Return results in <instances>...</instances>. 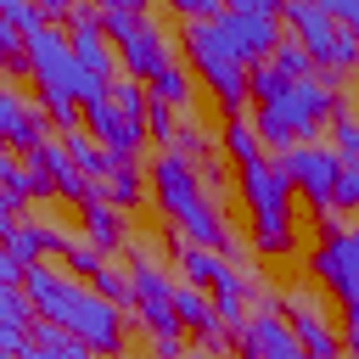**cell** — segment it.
<instances>
[{"mask_svg": "<svg viewBox=\"0 0 359 359\" xmlns=\"http://www.w3.org/2000/svg\"><path fill=\"white\" fill-rule=\"evenodd\" d=\"M280 314L292 320V331H297V342H303L309 359H342V342L325 325V309H320V297H309V286H292L280 297Z\"/></svg>", "mask_w": 359, "mask_h": 359, "instance_id": "7c38bea8", "label": "cell"}, {"mask_svg": "<svg viewBox=\"0 0 359 359\" xmlns=\"http://www.w3.org/2000/svg\"><path fill=\"white\" fill-rule=\"evenodd\" d=\"M309 269L331 297H342V309L359 303V224L325 219L320 224V247L309 252Z\"/></svg>", "mask_w": 359, "mask_h": 359, "instance_id": "8992f818", "label": "cell"}, {"mask_svg": "<svg viewBox=\"0 0 359 359\" xmlns=\"http://www.w3.org/2000/svg\"><path fill=\"white\" fill-rule=\"evenodd\" d=\"M280 168L292 174L297 196H309L320 213H331V202H337V174H342V157H337L331 146L303 140V146H292V151L280 157Z\"/></svg>", "mask_w": 359, "mask_h": 359, "instance_id": "ba28073f", "label": "cell"}, {"mask_svg": "<svg viewBox=\"0 0 359 359\" xmlns=\"http://www.w3.org/2000/svg\"><path fill=\"white\" fill-rule=\"evenodd\" d=\"M331 208L359 213V163H342V174H337V202H331Z\"/></svg>", "mask_w": 359, "mask_h": 359, "instance_id": "4316f807", "label": "cell"}, {"mask_svg": "<svg viewBox=\"0 0 359 359\" xmlns=\"http://www.w3.org/2000/svg\"><path fill=\"white\" fill-rule=\"evenodd\" d=\"M84 241H90L95 252H112V247L123 241V219H118L112 202H90V208H84Z\"/></svg>", "mask_w": 359, "mask_h": 359, "instance_id": "ac0fdd59", "label": "cell"}, {"mask_svg": "<svg viewBox=\"0 0 359 359\" xmlns=\"http://www.w3.org/2000/svg\"><path fill=\"white\" fill-rule=\"evenodd\" d=\"M0 135L11 151H34L45 135V107L39 101H22V90H0Z\"/></svg>", "mask_w": 359, "mask_h": 359, "instance_id": "5bb4252c", "label": "cell"}, {"mask_svg": "<svg viewBox=\"0 0 359 359\" xmlns=\"http://www.w3.org/2000/svg\"><path fill=\"white\" fill-rule=\"evenodd\" d=\"M269 67H275L280 79H292V84H297V79H314V73H320V67H314V56H309V50H303V45H297L292 34H286V39L275 45V56H269Z\"/></svg>", "mask_w": 359, "mask_h": 359, "instance_id": "44dd1931", "label": "cell"}, {"mask_svg": "<svg viewBox=\"0 0 359 359\" xmlns=\"http://www.w3.org/2000/svg\"><path fill=\"white\" fill-rule=\"evenodd\" d=\"M22 292H28V303L39 309V320L62 325L73 342H84V348H95V353H118V348H123V314H118V303H107L95 286H79V280H67L62 269L34 264V269L22 275Z\"/></svg>", "mask_w": 359, "mask_h": 359, "instance_id": "6da1fadb", "label": "cell"}, {"mask_svg": "<svg viewBox=\"0 0 359 359\" xmlns=\"http://www.w3.org/2000/svg\"><path fill=\"white\" fill-rule=\"evenodd\" d=\"M280 11H286V6H275V0H236V6H224V11L213 17V28H219L224 50H230L241 67H258V62H269L275 45L286 39V34H280V28H286Z\"/></svg>", "mask_w": 359, "mask_h": 359, "instance_id": "277c9868", "label": "cell"}, {"mask_svg": "<svg viewBox=\"0 0 359 359\" xmlns=\"http://www.w3.org/2000/svg\"><path fill=\"white\" fill-rule=\"evenodd\" d=\"M174 151H180V157H202V151H208V135H202L196 123H180V135H174Z\"/></svg>", "mask_w": 359, "mask_h": 359, "instance_id": "83f0119b", "label": "cell"}, {"mask_svg": "<svg viewBox=\"0 0 359 359\" xmlns=\"http://www.w3.org/2000/svg\"><path fill=\"white\" fill-rule=\"evenodd\" d=\"M90 135H95L118 163H135V157H140V135H146V123H135V118H123L112 101H101V107H90Z\"/></svg>", "mask_w": 359, "mask_h": 359, "instance_id": "9a60e30c", "label": "cell"}, {"mask_svg": "<svg viewBox=\"0 0 359 359\" xmlns=\"http://www.w3.org/2000/svg\"><path fill=\"white\" fill-rule=\"evenodd\" d=\"M286 90H292V79H280L269 62H258V67H252V101H258V107H275Z\"/></svg>", "mask_w": 359, "mask_h": 359, "instance_id": "484cf974", "label": "cell"}, {"mask_svg": "<svg viewBox=\"0 0 359 359\" xmlns=\"http://www.w3.org/2000/svg\"><path fill=\"white\" fill-rule=\"evenodd\" d=\"M118 56H123V79H135V84H157V79L174 67V50H168V39L151 28V17L118 45Z\"/></svg>", "mask_w": 359, "mask_h": 359, "instance_id": "4fadbf2b", "label": "cell"}, {"mask_svg": "<svg viewBox=\"0 0 359 359\" xmlns=\"http://www.w3.org/2000/svg\"><path fill=\"white\" fill-rule=\"evenodd\" d=\"M325 11H331V17H337V22H342L353 39H359V0H331Z\"/></svg>", "mask_w": 359, "mask_h": 359, "instance_id": "f1b7e54d", "label": "cell"}, {"mask_svg": "<svg viewBox=\"0 0 359 359\" xmlns=\"http://www.w3.org/2000/svg\"><path fill=\"white\" fill-rule=\"evenodd\" d=\"M331 151L342 163H359V112H353V101H342V112L331 123Z\"/></svg>", "mask_w": 359, "mask_h": 359, "instance_id": "7402d4cb", "label": "cell"}, {"mask_svg": "<svg viewBox=\"0 0 359 359\" xmlns=\"http://www.w3.org/2000/svg\"><path fill=\"white\" fill-rule=\"evenodd\" d=\"M135 314L151 337H180V314H174V297H180V280H168L151 258H140L135 269Z\"/></svg>", "mask_w": 359, "mask_h": 359, "instance_id": "30bf717a", "label": "cell"}, {"mask_svg": "<svg viewBox=\"0 0 359 359\" xmlns=\"http://www.w3.org/2000/svg\"><path fill=\"white\" fill-rule=\"evenodd\" d=\"M342 314H348V325H342V331H359V303H348Z\"/></svg>", "mask_w": 359, "mask_h": 359, "instance_id": "4dcf8cb0", "label": "cell"}, {"mask_svg": "<svg viewBox=\"0 0 359 359\" xmlns=\"http://www.w3.org/2000/svg\"><path fill=\"white\" fill-rule=\"evenodd\" d=\"M151 101H163V107H180V112H185V107H191V73H185V67H168V73L151 84Z\"/></svg>", "mask_w": 359, "mask_h": 359, "instance_id": "d4e9b609", "label": "cell"}, {"mask_svg": "<svg viewBox=\"0 0 359 359\" xmlns=\"http://www.w3.org/2000/svg\"><path fill=\"white\" fill-rule=\"evenodd\" d=\"M174 264H180L185 286H213V280L230 269L224 252H213V247H191V241H174Z\"/></svg>", "mask_w": 359, "mask_h": 359, "instance_id": "2e32d148", "label": "cell"}, {"mask_svg": "<svg viewBox=\"0 0 359 359\" xmlns=\"http://www.w3.org/2000/svg\"><path fill=\"white\" fill-rule=\"evenodd\" d=\"M67 45H73V56H79V67H84L90 79H101V84H118V67H123V56L112 50V39H107V28H101V11H90V6H73V11H67Z\"/></svg>", "mask_w": 359, "mask_h": 359, "instance_id": "9c48e42d", "label": "cell"}, {"mask_svg": "<svg viewBox=\"0 0 359 359\" xmlns=\"http://www.w3.org/2000/svg\"><path fill=\"white\" fill-rule=\"evenodd\" d=\"M280 22H286V28H292V39L314 56V67H320V73H348V67L359 62V39H353V34H348L325 6H303V0H297V6H286V11H280Z\"/></svg>", "mask_w": 359, "mask_h": 359, "instance_id": "5b68a950", "label": "cell"}, {"mask_svg": "<svg viewBox=\"0 0 359 359\" xmlns=\"http://www.w3.org/2000/svg\"><path fill=\"white\" fill-rule=\"evenodd\" d=\"M140 22H146V11H140V6H101V28H107V39H112V45H123Z\"/></svg>", "mask_w": 359, "mask_h": 359, "instance_id": "cb8c5ba5", "label": "cell"}, {"mask_svg": "<svg viewBox=\"0 0 359 359\" xmlns=\"http://www.w3.org/2000/svg\"><path fill=\"white\" fill-rule=\"evenodd\" d=\"M224 157H230L236 168H252V163L269 157L264 140H258V129H252V118H224Z\"/></svg>", "mask_w": 359, "mask_h": 359, "instance_id": "e0dca14e", "label": "cell"}, {"mask_svg": "<svg viewBox=\"0 0 359 359\" xmlns=\"http://www.w3.org/2000/svg\"><path fill=\"white\" fill-rule=\"evenodd\" d=\"M90 286H95L107 303H135V275L118 269V264H101V269L90 275Z\"/></svg>", "mask_w": 359, "mask_h": 359, "instance_id": "603a6c76", "label": "cell"}, {"mask_svg": "<svg viewBox=\"0 0 359 359\" xmlns=\"http://www.w3.org/2000/svg\"><path fill=\"white\" fill-rule=\"evenodd\" d=\"M342 90L325 79V73H314V79H297L275 107H264V112H275L292 135H309V129H320V123H337V112H342Z\"/></svg>", "mask_w": 359, "mask_h": 359, "instance_id": "52a82bcc", "label": "cell"}, {"mask_svg": "<svg viewBox=\"0 0 359 359\" xmlns=\"http://www.w3.org/2000/svg\"><path fill=\"white\" fill-rule=\"evenodd\" d=\"M101 202H112L118 213L135 208V202H140V168H135V163H118V168L101 180Z\"/></svg>", "mask_w": 359, "mask_h": 359, "instance_id": "ffe728a7", "label": "cell"}, {"mask_svg": "<svg viewBox=\"0 0 359 359\" xmlns=\"http://www.w3.org/2000/svg\"><path fill=\"white\" fill-rule=\"evenodd\" d=\"M292 191L297 185L280 168V157H264V163L241 168V202L252 213V247L269 252V258L292 252V241H297V230H292Z\"/></svg>", "mask_w": 359, "mask_h": 359, "instance_id": "7a4b0ae2", "label": "cell"}, {"mask_svg": "<svg viewBox=\"0 0 359 359\" xmlns=\"http://www.w3.org/2000/svg\"><path fill=\"white\" fill-rule=\"evenodd\" d=\"M236 353H241V359H309L303 342H297V331H292V320L280 314V303H264V309L236 331Z\"/></svg>", "mask_w": 359, "mask_h": 359, "instance_id": "8fae6325", "label": "cell"}, {"mask_svg": "<svg viewBox=\"0 0 359 359\" xmlns=\"http://www.w3.org/2000/svg\"><path fill=\"white\" fill-rule=\"evenodd\" d=\"M62 140H67V151H73L79 174H90V180H95V174H112V168H118V157H112L101 140H90V129H73V135H62Z\"/></svg>", "mask_w": 359, "mask_h": 359, "instance_id": "d6986e66", "label": "cell"}, {"mask_svg": "<svg viewBox=\"0 0 359 359\" xmlns=\"http://www.w3.org/2000/svg\"><path fill=\"white\" fill-rule=\"evenodd\" d=\"M180 39H185L191 67H196V73L208 79V90L219 95L224 118H247V101H252V67H241V62L224 50V39H219L213 22H185Z\"/></svg>", "mask_w": 359, "mask_h": 359, "instance_id": "3957f363", "label": "cell"}, {"mask_svg": "<svg viewBox=\"0 0 359 359\" xmlns=\"http://www.w3.org/2000/svg\"><path fill=\"white\" fill-rule=\"evenodd\" d=\"M342 348H348V359H359V331H342Z\"/></svg>", "mask_w": 359, "mask_h": 359, "instance_id": "f546056e", "label": "cell"}]
</instances>
